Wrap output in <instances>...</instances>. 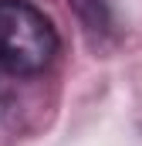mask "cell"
Segmentation results:
<instances>
[{"instance_id":"2","label":"cell","mask_w":142,"mask_h":146,"mask_svg":"<svg viewBox=\"0 0 142 146\" xmlns=\"http://www.w3.org/2000/svg\"><path fill=\"white\" fill-rule=\"evenodd\" d=\"M78 3V10L91 21V24H102L105 21V0H74Z\"/></svg>"},{"instance_id":"1","label":"cell","mask_w":142,"mask_h":146,"mask_svg":"<svg viewBox=\"0 0 142 146\" xmlns=\"http://www.w3.org/2000/svg\"><path fill=\"white\" fill-rule=\"evenodd\" d=\"M58 54L54 24L27 0H0V68L37 75Z\"/></svg>"}]
</instances>
